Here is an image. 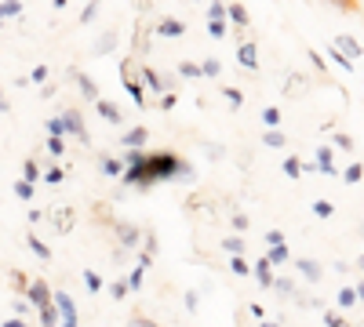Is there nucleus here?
<instances>
[{
	"instance_id": "nucleus-1",
	"label": "nucleus",
	"mask_w": 364,
	"mask_h": 327,
	"mask_svg": "<svg viewBox=\"0 0 364 327\" xmlns=\"http://www.w3.org/2000/svg\"><path fill=\"white\" fill-rule=\"evenodd\" d=\"M332 8H339L342 15H350V18H357V22L364 26V0H328Z\"/></svg>"
}]
</instances>
